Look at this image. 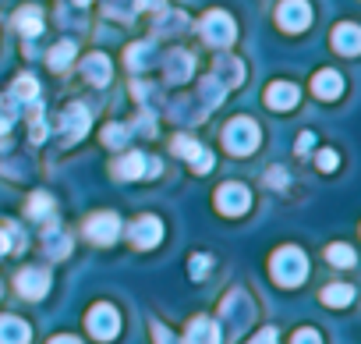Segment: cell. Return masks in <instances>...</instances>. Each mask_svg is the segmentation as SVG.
<instances>
[{"label": "cell", "instance_id": "obj_2", "mask_svg": "<svg viewBox=\"0 0 361 344\" xmlns=\"http://www.w3.org/2000/svg\"><path fill=\"white\" fill-rule=\"evenodd\" d=\"M259 142H262V131H259V124H255L252 117H234V121L224 128V146H227L234 156L255 153Z\"/></svg>", "mask_w": 361, "mask_h": 344}, {"label": "cell", "instance_id": "obj_27", "mask_svg": "<svg viewBox=\"0 0 361 344\" xmlns=\"http://www.w3.org/2000/svg\"><path fill=\"white\" fill-rule=\"evenodd\" d=\"M71 57H75V43H71V40H64V43H57V47L50 50V57H47V61H50V68H54V71H64V68L71 64Z\"/></svg>", "mask_w": 361, "mask_h": 344}, {"label": "cell", "instance_id": "obj_24", "mask_svg": "<svg viewBox=\"0 0 361 344\" xmlns=\"http://www.w3.org/2000/svg\"><path fill=\"white\" fill-rule=\"evenodd\" d=\"M152 54H156V47H152V43H135V47H128L124 61H128V68H131V71H145V68H149V61H152Z\"/></svg>", "mask_w": 361, "mask_h": 344}, {"label": "cell", "instance_id": "obj_33", "mask_svg": "<svg viewBox=\"0 0 361 344\" xmlns=\"http://www.w3.org/2000/svg\"><path fill=\"white\" fill-rule=\"evenodd\" d=\"M29 135H32V142H43V138H47V117H43L39 103H36V117H32V128H29Z\"/></svg>", "mask_w": 361, "mask_h": 344}, {"label": "cell", "instance_id": "obj_34", "mask_svg": "<svg viewBox=\"0 0 361 344\" xmlns=\"http://www.w3.org/2000/svg\"><path fill=\"white\" fill-rule=\"evenodd\" d=\"M209 263H213V259H209L206 252L192 256V266H188V270H192V277H195V280H199V277H206V273H209Z\"/></svg>", "mask_w": 361, "mask_h": 344}, {"label": "cell", "instance_id": "obj_40", "mask_svg": "<svg viewBox=\"0 0 361 344\" xmlns=\"http://www.w3.org/2000/svg\"><path fill=\"white\" fill-rule=\"evenodd\" d=\"M252 344H276V330H273V326H269V330H262Z\"/></svg>", "mask_w": 361, "mask_h": 344}, {"label": "cell", "instance_id": "obj_41", "mask_svg": "<svg viewBox=\"0 0 361 344\" xmlns=\"http://www.w3.org/2000/svg\"><path fill=\"white\" fill-rule=\"evenodd\" d=\"M50 344H82L78 337H71V333H61V337H54Z\"/></svg>", "mask_w": 361, "mask_h": 344}, {"label": "cell", "instance_id": "obj_15", "mask_svg": "<svg viewBox=\"0 0 361 344\" xmlns=\"http://www.w3.org/2000/svg\"><path fill=\"white\" fill-rule=\"evenodd\" d=\"M163 64H166V78L170 82H188L192 71H195V57L188 50H170L163 57Z\"/></svg>", "mask_w": 361, "mask_h": 344}, {"label": "cell", "instance_id": "obj_13", "mask_svg": "<svg viewBox=\"0 0 361 344\" xmlns=\"http://www.w3.org/2000/svg\"><path fill=\"white\" fill-rule=\"evenodd\" d=\"M61 128H64V142H78L82 135H89V110L82 103H71L61 117Z\"/></svg>", "mask_w": 361, "mask_h": 344}, {"label": "cell", "instance_id": "obj_9", "mask_svg": "<svg viewBox=\"0 0 361 344\" xmlns=\"http://www.w3.org/2000/svg\"><path fill=\"white\" fill-rule=\"evenodd\" d=\"M248 206H252V192L245 185H224V189H216V210L220 213L241 217Z\"/></svg>", "mask_w": 361, "mask_h": 344}, {"label": "cell", "instance_id": "obj_1", "mask_svg": "<svg viewBox=\"0 0 361 344\" xmlns=\"http://www.w3.org/2000/svg\"><path fill=\"white\" fill-rule=\"evenodd\" d=\"M269 273H273L276 284H283V287H298V284L308 277V256H305L298 245H283V249L273 252V259H269Z\"/></svg>", "mask_w": 361, "mask_h": 344}, {"label": "cell", "instance_id": "obj_7", "mask_svg": "<svg viewBox=\"0 0 361 344\" xmlns=\"http://www.w3.org/2000/svg\"><path fill=\"white\" fill-rule=\"evenodd\" d=\"M220 316L227 319L231 337H238V333L245 330V323L252 319V302H248V295H245V291H231V295L224 298V305H220Z\"/></svg>", "mask_w": 361, "mask_h": 344}, {"label": "cell", "instance_id": "obj_20", "mask_svg": "<svg viewBox=\"0 0 361 344\" xmlns=\"http://www.w3.org/2000/svg\"><path fill=\"white\" fill-rule=\"evenodd\" d=\"M312 93H315L319 100H336V96L343 93V78H340L333 68H326V71H319V75L312 78Z\"/></svg>", "mask_w": 361, "mask_h": 344}, {"label": "cell", "instance_id": "obj_22", "mask_svg": "<svg viewBox=\"0 0 361 344\" xmlns=\"http://www.w3.org/2000/svg\"><path fill=\"white\" fill-rule=\"evenodd\" d=\"M213 78H216L224 89H227V85H238V82L245 78V64H241V61H234V57H224V61H216Z\"/></svg>", "mask_w": 361, "mask_h": 344}, {"label": "cell", "instance_id": "obj_43", "mask_svg": "<svg viewBox=\"0 0 361 344\" xmlns=\"http://www.w3.org/2000/svg\"><path fill=\"white\" fill-rule=\"evenodd\" d=\"M75 4H78V8H85V4H92V0H75Z\"/></svg>", "mask_w": 361, "mask_h": 344}, {"label": "cell", "instance_id": "obj_37", "mask_svg": "<svg viewBox=\"0 0 361 344\" xmlns=\"http://www.w3.org/2000/svg\"><path fill=\"white\" fill-rule=\"evenodd\" d=\"M266 182H269L273 189H283V185H287V170H283V167H273L269 174H266Z\"/></svg>", "mask_w": 361, "mask_h": 344}, {"label": "cell", "instance_id": "obj_6", "mask_svg": "<svg viewBox=\"0 0 361 344\" xmlns=\"http://www.w3.org/2000/svg\"><path fill=\"white\" fill-rule=\"evenodd\" d=\"M110 170H114V178H121V182H135V178L156 174V170H159V160H145L142 153H124V156L114 160Z\"/></svg>", "mask_w": 361, "mask_h": 344}, {"label": "cell", "instance_id": "obj_28", "mask_svg": "<svg viewBox=\"0 0 361 344\" xmlns=\"http://www.w3.org/2000/svg\"><path fill=\"white\" fill-rule=\"evenodd\" d=\"M15 121H18V103L11 96H0V135H8Z\"/></svg>", "mask_w": 361, "mask_h": 344}, {"label": "cell", "instance_id": "obj_17", "mask_svg": "<svg viewBox=\"0 0 361 344\" xmlns=\"http://www.w3.org/2000/svg\"><path fill=\"white\" fill-rule=\"evenodd\" d=\"M185 344H220V326L206 316L192 319L188 323V333H185Z\"/></svg>", "mask_w": 361, "mask_h": 344}, {"label": "cell", "instance_id": "obj_25", "mask_svg": "<svg viewBox=\"0 0 361 344\" xmlns=\"http://www.w3.org/2000/svg\"><path fill=\"white\" fill-rule=\"evenodd\" d=\"M322 302L333 305V309H343V305L354 302V287L350 284H329V287H322Z\"/></svg>", "mask_w": 361, "mask_h": 344}, {"label": "cell", "instance_id": "obj_8", "mask_svg": "<svg viewBox=\"0 0 361 344\" xmlns=\"http://www.w3.org/2000/svg\"><path fill=\"white\" fill-rule=\"evenodd\" d=\"M117 235H121L117 213H92V217L85 220V238L96 242V245H114Z\"/></svg>", "mask_w": 361, "mask_h": 344}, {"label": "cell", "instance_id": "obj_26", "mask_svg": "<svg viewBox=\"0 0 361 344\" xmlns=\"http://www.w3.org/2000/svg\"><path fill=\"white\" fill-rule=\"evenodd\" d=\"M103 15H110V18H117V22H131V18L138 15V0H106Z\"/></svg>", "mask_w": 361, "mask_h": 344}, {"label": "cell", "instance_id": "obj_29", "mask_svg": "<svg viewBox=\"0 0 361 344\" xmlns=\"http://www.w3.org/2000/svg\"><path fill=\"white\" fill-rule=\"evenodd\" d=\"M326 259H329L333 266H343V270H347V266H354V249L343 245V242H336V245L326 249Z\"/></svg>", "mask_w": 361, "mask_h": 344}, {"label": "cell", "instance_id": "obj_4", "mask_svg": "<svg viewBox=\"0 0 361 344\" xmlns=\"http://www.w3.org/2000/svg\"><path fill=\"white\" fill-rule=\"evenodd\" d=\"M85 323H89V333H92L96 340H114V337L121 333V316H117V309L106 305V302L92 305L89 316H85Z\"/></svg>", "mask_w": 361, "mask_h": 344}, {"label": "cell", "instance_id": "obj_32", "mask_svg": "<svg viewBox=\"0 0 361 344\" xmlns=\"http://www.w3.org/2000/svg\"><path fill=\"white\" fill-rule=\"evenodd\" d=\"M43 245H47V252H50V256H57V259H61V256H68V245H71V242H68V235L54 231V235H47V238H43Z\"/></svg>", "mask_w": 361, "mask_h": 344}, {"label": "cell", "instance_id": "obj_23", "mask_svg": "<svg viewBox=\"0 0 361 344\" xmlns=\"http://www.w3.org/2000/svg\"><path fill=\"white\" fill-rule=\"evenodd\" d=\"M11 100L15 103H39V82L36 75H18L11 85Z\"/></svg>", "mask_w": 361, "mask_h": 344}, {"label": "cell", "instance_id": "obj_12", "mask_svg": "<svg viewBox=\"0 0 361 344\" xmlns=\"http://www.w3.org/2000/svg\"><path fill=\"white\" fill-rule=\"evenodd\" d=\"M159 238H163L159 217H138L131 224V245L135 249H152V245H159Z\"/></svg>", "mask_w": 361, "mask_h": 344}, {"label": "cell", "instance_id": "obj_42", "mask_svg": "<svg viewBox=\"0 0 361 344\" xmlns=\"http://www.w3.org/2000/svg\"><path fill=\"white\" fill-rule=\"evenodd\" d=\"M8 249H11V242H8V231H0V259L8 256Z\"/></svg>", "mask_w": 361, "mask_h": 344}, {"label": "cell", "instance_id": "obj_39", "mask_svg": "<svg viewBox=\"0 0 361 344\" xmlns=\"http://www.w3.org/2000/svg\"><path fill=\"white\" fill-rule=\"evenodd\" d=\"M312 142H315V135H312V131H301V135H298V153L305 156V153L312 149Z\"/></svg>", "mask_w": 361, "mask_h": 344}, {"label": "cell", "instance_id": "obj_30", "mask_svg": "<svg viewBox=\"0 0 361 344\" xmlns=\"http://www.w3.org/2000/svg\"><path fill=\"white\" fill-rule=\"evenodd\" d=\"M128 135H131V128H124V124H110V128L103 131V146H106V149H124Z\"/></svg>", "mask_w": 361, "mask_h": 344}, {"label": "cell", "instance_id": "obj_5", "mask_svg": "<svg viewBox=\"0 0 361 344\" xmlns=\"http://www.w3.org/2000/svg\"><path fill=\"white\" fill-rule=\"evenodd\" d=\"M276 25L283 32H305L312 25V4H308V0H280Z\"/></svg>", "mask_w": 361, "mask_h": 344}, {"label": "cell", "instance_id": "obj_36", "mask_svg": "<svg viewBox=\"0 0 361 344\" xmlns=\"http://www.w3.org/2000/svg\"><path fill=\"white\" fill-rule=\"evenodd\" d=\"M319 167H322V170H336V167H340V156H336L333 149H322V153H319Z\"/></svg>", "mask_w": 361, "mask_h": 344}, {"label": "cell", "instance_id": "obj_18", "mask_svg": "<svg viewBox=\"0 0 361 344\" xmlns=\"http://www.w3.org/2000/svg\"><path fill=\"white\" fill-rule=\"evenodd\" d=\"M32 330L18 316H0V344H29Z\"/></svg>", "mask_w": 361, "mask_h": 344}, {"label": "cell", "instance_id": "obj_19", "mask_svg": "<svg viewBox=\"0 0 361 344\" xmlns=\"http://www.w3.org/2000/svg\"><path fill=\"white\" fill-rule=\"evenodd\" d=\"M333 47H336L340 54L354 57V54L361 50V29H357V25H350V22L336 25V29H333Z\"/></svg>", "mask_w": 361, "mask_h": 344}, {"label": "cell", "instance_id": "obj_35", "mask_svg": "<svg viewBox=\"0 0 361 344\" xmlns=\"http://www.w3.org/2000/svg\"><path fill=\"white\" fill-rule=\"evenodd\" d=\"M290 344H322V337H319V330L305 326V330H298V333H294V340H290Z\"/></svg>", "mask_w": 361, "mask_h": 344}, {"label": "cell", "instance_id": "obj_3", "mask_svg": "<svg viewBox=\"0 0 361 344\" xmlns=\"http://www.w3.org/2000/svg\"><path fill=\"white\" fill-rule=\"evenodd\" d=\"M199 32H202V40H206L209 47H220V50L238 40V25H234V18H231L227 11H209V15H202Z\"/></svg>", "mask_w": 361, "mask_h": 344}, {"label": "cell", "instance_id": "obj_38", "mask_svg": "<svg viewBox=\"0 0 361 344\" xmlns=\"http://www.w3.org/2000/svg\"><path fill=\"white\" fill-rule=\"evenodd\" d=\"M152 337H156V344H180V340H177V337H173L166 326H159V323L152 326Z\"/></svg>", "mask_w": 361, "mask_h": 344}, {"label": "cell", "instance_id": "obj_31", "mask_svg": "<svg viewBox=\"0 0 361 344\" xmlns=\"http://www.w3.org/2000/svg\"><path fill=\"white\" fill-rule=\"evenodd\" d=\"M50 213H54V199H50L47 192H36V196L29 199V217L43 220V217H50Z\"/></svg>", "mask_w": 361, "mask_h": 344}, {"label": "cell", "instance_id": "obj_10", "mask_svg": "<svg viewBox=\"0 0 361 344\" xmlns=\"http://www.w3.org/2000/svg\"><path fill=\"white\" fill-rule=\"evenodd\" d=\"M170 146H173V153H177L180 160H188L199 174H206V170L213 167V153H206V149H202L195 138H188V135H173Z\"/></svg>", "mask_w": 361, "mask_h": 344}, {"label": "cell", "instance_id": "obj_16", "mask_svg": "<svg viewBox=\"0 0 361 344\" xmlns=\"http://www.w3.org/2000/svg\"><path fill=\"white\" fill-rule=\"evenodd\" d=\"M82 75L92 82V85H106L114 78V68H110V57L106 54H89L82 61Z\"/></svg>", "mask_w": 361, "mask_h": 344}, {"label": "cell", "instance_id": "obj_14", "mask_svg": "<svg viewBox=\"0 0 361 344\" xmlns=\"http://www.w3.org/2000/svg\"><path fill=\"white\" fill-rule=\"evenodd\" d=\"M298 100H301V93H298L294 82H273L266 89V107L269 110H290V107H298Z\"/></svg>", "mask_w": 361, "mask_h": 344}, {"label": "cell", "instance_id": "obj_11", "mask_svg": "<svg viewBox=\"0 0 361 344\" xmlns=\"http://www.w3.org/2000/svg\"><path fill=\"white\" fill-rule=\"evenodd\" d=\"M15 287H18V295L22 298H43L47 291H50V273L47 270H39V266H29V270H22L18 277H15Z\"/></svg>", "mask_w": 361, "mask_h": 344}, {"label": "cell", "instance_id": "obj_21", "mask_svg": "<svg viewBox=\"0 0 361 344\" xmlns=\"http://www.w3.org/2000/svg\"><path fill=\"white\" fill-rule=\"evenodd\" d=\"M15 29H18L25 40L43 36V11H39V8H22V11L15 15Z\"/></svg>", "mask_w": 361, "mask_h": 344}]
</instances>
